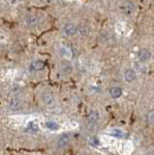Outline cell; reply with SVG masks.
I'll return each instance as SVG.
<instances>
[{"label": "cell", "mask_w": 154, "mask_h": 155, "mask_svg": "<svg viewBox=\"0 0 154 155\" xmlns=\"http://www.w3.org/2000/svg\"><path fill=\"white\" fill-rule=\"evenodd\" d=\"M100 120V115L97 110H92L87 117V128L89 130H93L98 125Z\"/></svg>", "instance_id": "1"}, {"label": "cell", "mask_w": 154, "mask_h": 155, "mask_svg": "<svg viewBox=\"0 0 154 155\" xmlns=\"http://www.w3.org/2000/svg\"><path fill=\"white\" fill-rule=\"evenodd\" d=\"M72 72V67L69 66V65H64L63 68H62V73L65 75L67 74H70V73Z\"/></svg>", "instance_id": "13"}, {"label": "cell", "mask_w": 154, "mask_h": 155, "mask_svg": "<svg viewBox=\"0 0 154 155\" xmlns=\"http://www.w3.org/2000/svg\"><path fill=\"white\" fill-rule=\"evenodd\" d=\"M9 107H10V109L12 110H18L21 108V101L20 99L18 98L17 96H14L13 98L11 99L10 103H9Z\"/></svg>", "instance_id": "7"}, {"label": "cell", "mask_w": 154, "mask_h": 155, "mask_svg": "<svg viewBox=\"0 0 154 155\" xmlns=\"http://www.w3.org/2000/svg\"><path fill=\"white\" fill-rule=\"evenodd\" d=\"M45 67V62L42 60H36L31 63L30 65V70L31 71H39L42 70Z\"/></svg>", "instance_id": "6"}, {"label": "cell", "mask_w": 154, "mask_h": 155, "mask_svg": "<svg viewBox=\"0 0 154 155\" xmlns=\"http://www.w3.org/2000/svg\"><path fill=\"white\" fill-rule=\"evenodd\" d=\"M64 32L67 35H74L77 32V27L73 23H67L64 26Z\"/></svg>", "instance_id": "8"}, {"label": "cell", "mask_w": 154, "mask_h": 155, "mask_svg": "<svg viewBox=\"0 0 154 155\" xmlns=\"http://www.w3.org/2000/svg\"><path fill=\"white\" fill-rule=\"evenodd\" d=\"M42 99H43V102L45 103V105L48 107H54L55 105L54 96L51 93H50V92H44L42 95Z\"/></svg>", "instance_id": "2"}, {"label": "cell", "mask_w": 154, "mask_h": 155, "mask_svg": "<svg viewBox=\"0 0 154 155\" xmlns=\"http://www.w3.org/2000/svg\"><path fill=\"white\" fill-rule=\"evenodd\" d=\"M69 142H70L69 136L68 135H63V136H61L58 140H57L56 147H57V148H64L69 144Z\"/></svg>", "instance_id": "3"}, {"label": "cell", "mask_w": 154, "mask_h": 155, "mask_svg": "<svg viewBox=\"0 0 154 155\" xmlns=\"http://www.w3.org/2000/svg\"><path fill=\"white\" fill-rule=\"evenodd\" d=\"M110 135L113 136V137H116V138H122L123 137V132L121 130H119V129H113V130L110 131Z\"/></svg>", "instance_id": "11"}, {"label": "cell", "mask_w": 154, "mask_h": 155, "mask_svg": "<svg viewBox=\"0 0 154 155\" xmlns=\"http://www.w3.org/2000/svg\"><path fill=\"white\" fill-rule=\"evenodd\" d=\"M136 78H137V75H136V73H135L134 70L128 69V70L125 71V73H124V79H125V81H126L131 82V81L136 80Z\"/></svg>", "instance_id": "4"}, {"label": "cell", "mask_w": 154, "mask_h": 155, "mask_svg": "<svg viewBox=\"0 0 154 155\" xmlns=\"http://www.w3.org/2000/svg\"><path fill=\"white\" fill-rule=\"evenodd\" d=\"M110 96L115 99L122 95V90L120 89L119 87H113V88L110 90Z\"/></svg>", "instance_id": "9"}, {"label": "cell", "mask_w": 154, "mask_h": 155, "mask_svg": "<svg viewBox=\"0 0 154 155\" xmlns=\"http://www.w3.org/2000/svg\"><path fill=\"white\" fill-rule=\"evenodd\" d=\"M138 57L141 61H146L150 58V51L146 50V48H142V50L139 51Z\"/></svg>", "instance_id": "5"}, {"label": "cell", "mask_w": 154, "mask_h": 155, "mask_svg": "<svg viewBox=\"0 0 154 155\" xmlns=\"http://www.w3.org/2000/svg\"><path fill=\"white\" fill-rule=\"evenodd\" d=\"M38 22H39V18L37 17H29L26 18V23L29 26H34L36 24H38Z\"/></svg>", "instance_id": "10"}, {"label": "cell", "mask_w": 154, "mask_h": 155, "mask_svg": "<svg viewBox=\"0 0 154 155\" xmlns=\"http://www.w3.org/2000/svg\"><path fill=\"white\" fill-rule=\"evenodd\" d=\"M153 115H154V114H153V111H150L149 113V114L147 115V123L149 124V125H153Z\"/></svg>", "instance_id": "14"}, {"label": "cell", "mask_w": 154, "mask_h": 155, "mask_svg": "<svg viewBox=\"0 0 154 155\" xmlns=\"http://www.w3.org/2000/svg\"><path fill=\"white\" fill-rule=\"evenodd\" d=\"M46 126H47V128H49L51 130L58 129V125H57L55 122H54V121H48V122L46 123Z\"/></svg>", "instance_id": "12"}]
</instances>
